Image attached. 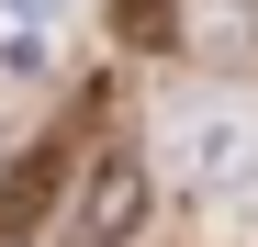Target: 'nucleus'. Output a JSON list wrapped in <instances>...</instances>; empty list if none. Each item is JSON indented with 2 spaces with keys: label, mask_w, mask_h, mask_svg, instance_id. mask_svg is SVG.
I'll return each instance as SVG.
<instances>
[{
  "label": "nucleus",
  "mask_w": 258,
  "mask_h": 247,
  "mask_svg": "<svg viewBox=\"0 0 258 247\" xmlns=\"http://www.w3.org/2000/svg\"><path fill=\"white\" fill-rule=\"evenodd\" d=\"M146 202H157V180H146V157L135 146H101L90 169L68 180V247H135V225H146Z\"/></svg>",
  "instance_id": "2"
},
{
  "label": "nucleus",
  "mask_w": 258,
  "mask_h": 247,
  "mask_svg": "<svg viewBox=\"0 0 258 247\" xmlns=\"http://www.w3.org/2000/svg\"><path fill=\"white\" fill-rule=\"evenodd\" d=\"M157 157H168V180L202 191V202L247 191V180H258V101H247V90H191L180 112H168Z\"/></svg>",
  "instance_id": "1"
},
{
  "label": "nucleus",
  "mask_w": 258,
  "mask_h": 247,
  "mask_svg": "<svg viewBox=\"0 0 258 247\" xmlns=\"http://www.w3.org/2000/svg\"><path fill=\"white\" fill-rule=\"evenodd\" d=\"M56 202H68V146H23L12 169H0V247H23V236H45L56 225Z\"/></svg>",
  "instance_id": "3"
},
{
  "label": "nucleus",
  "mask_w": 258,
  "mask_h": 247,
  "mask_svg": "<svg viewBox=\"0 0 258 247\" xmlns=\"http://www.w3.org/2000/svg\"><path fill=\"white\" fill-rule=\"evenodd\" d=\"M180 23H191V0H112V34H123V45H180Z\"/></svg>",
  "instance_id": "5"
},
{
  "label": "nucleus",
  "mask_w": 258,
  "mask_h": 247,
  "mask_svg": "<svg viewBox=\"0 0 258 247\" xmlns=\"http://www.w3.org/2000/svg\"><path fill=\"white\" fill-rule=\"evenodd\" d=\"M180 45H202L213 68H258V0H191Z\"/></svg>",
  "instance_id": "4"
},
{
  "label": "nucleus",
  "mask_w": 258,
  "mask_h": 247,
  "mask_svg": "<svg viewBox=\"0 0 258 247\" xmlns=\"http://www.w3.org/2000/svg\"><path fill=\"white\" fill-rule=\"evenodd\" d=\"M12 12H34V23H45V12H56V0H12Z\"/></svg>",
  "instance_id": "6"
}]
</instances>
